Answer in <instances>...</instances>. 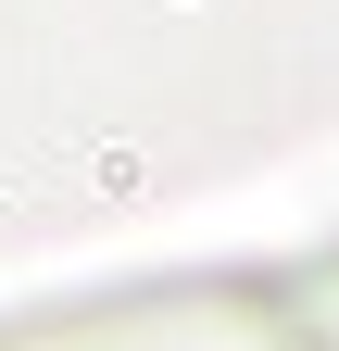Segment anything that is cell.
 Returning <instances> with one entry per match:
<instances>
[{"mask_svg": "<svg viewBox=\"0 0 339 351\" xmlns=\"http://www.w3.org/2000/svg\"><path fill=\"white\" fill-rule=\"evenodd\" d=\"M0 351H339V289H289V301L176 289V301H126V314L25 326V339H0Z\"/></svg>", "mask_w": 339, "mask_h": 351, "instance_id": "cell-1", "label": "cell"}]
</instances>
